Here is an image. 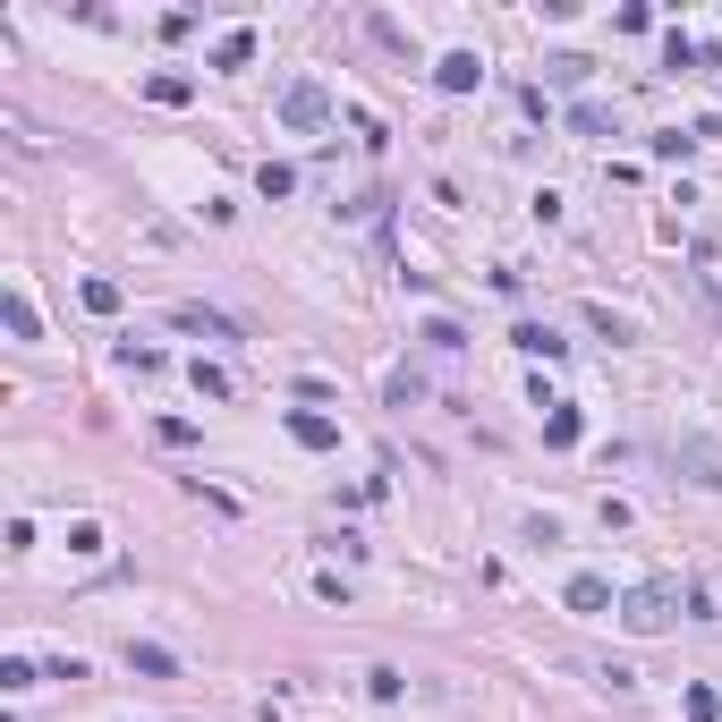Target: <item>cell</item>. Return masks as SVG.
Here are the masks:
<instances>
[{
    "label": "cell",
    "instance_id": "obj_1",
    "mask_svg": "<svg viewBox=\"0 0 722 722\" xmlns=\"http://www.w3.org/2000/svg\"><path fill=\"white\" fill-rule=\"evenodd\" d=\"M672 603H680V587H672V578H646V587L629 595V612H621V621L638 629V638H655V629H672Z\"/></svg>",
    "mask_w": 722,
    "mask_h": 722
},
{
    "label": "cell",
    "instance_id": "obj_2",
    "mask_svg": "<svg viewBox=\"0 0 722 722\" xmlns=\"http://www.w3.org/2000/svg\"><path fill=\"white\" fill-rule=\"evenodd\" d=\"M324 111H331V94L315 77H297L290 94H281V120H290V128H324Z\"/></svg>",
    "mask_w": 722,
    "mask_h": 722
},
{
    "label": "cell",
    "instance_id": "obj_3",
    "mask_svg": "<svg viewBox=\"0 0 722 722\" xmlns=\"http://www.w3.org/2000/svg\"><path fill=\"white\" fill-rule=\"evenodd\" d=\"M433 77H442V94H467V86L485 77V60H476V52H451V60L433 68Z\"/></svg>",
    "mask_w": 722,
    "mask_h": 722
},
{
    "label": "cell",
    "instance_id": "obj_4",
    "mask_svg": "<svg viewBox=\"0 0 722 722\" xmlns=\"http://www.w3.org/2000/svg\"><path fill=\"white\" fill-rule=\"evenodd\" d=\"M0 315H9V331H18V340H43V324H34L26 290H9V297H0Z\"/></svg>",
    "mask_w": 722,
    "mask_h": 722
},
{
    "label": "cell",
    "instance_id": "obj_5",
    "mask_svg": "<svg viewBox=\"0 0 722 722\" xmlns=\"http://www.w3.org/2000/svg\"><path fill=\"white\" fill-rule=\"evenodd\" d=\"M569 603H578V612H603V603H612V587H603V578H569Z\"/></svg>",
    "mask_w": 722,
    "mask_h": 722
},
{
    "label": "cell",
    "instance_id": "obj_6",
    "mask_svg": "<svg viewBox=\"0 0 722 722\" xmlns=\"http://www.w3.org/2000/svg\"><path fill=\"white\" fill-rule=\"evenodd\" d=\"M290 433H297V442H306V451H331V442H340V433H331L324 417H290Z\"/></svg>",
    "mask_w": 722,
    "mask_h": 722
},
{
    "label": "cell",
    "instance_id": "obj_7",
    "mask_svg": "<svg viewBox=\"0 0 722 722\" xmlns=\"http://www.w3.org/2000/svg\"><path fill=\"white\" fill-rule=\"evenodd\" d=\"M689 467H697V485H722V451L714 442H689Z\"/></svg>",
    "mask_w": 722,
    "mask_h": 722
},
{
    "label": "cell",
    "instance_id": "obj_8",
    "mask_svg": "<svg viewBox=\"0 0 722 722\" xmlns=\"http://www.w3.org/2000/svg\"><path fill=\"white\" fill-rule=\"evenodd\" d=\"M519 349H535V358H561L569 340H553V331H544V324H519Z\"/></svg>",
    "mask_w": 722,
    "mask_h": 722
},
{
    "label": "cell",
    "instance_id": "obj_9",
    "mask_svg": "<svg viewBox=\"0 0 722 722\" xmlns=\"http://www.w3.org/2000/svg\"><path fill=\"white\" fill-rule=\"evenodd\" d=\"M128 672H145V680H162V672H170V655H162V646H128Z\"/></svg>",
    "mask_w": 722,
    "mask_h": 722
}]
</instances>
